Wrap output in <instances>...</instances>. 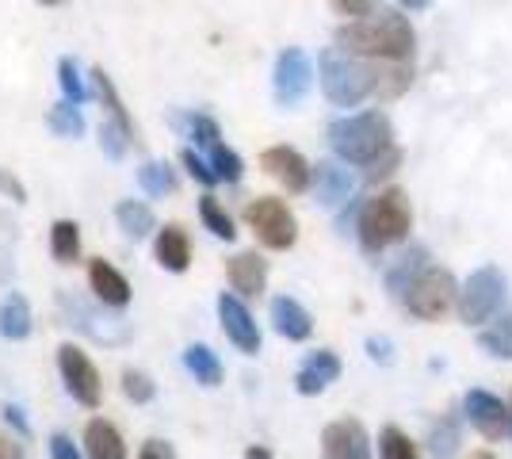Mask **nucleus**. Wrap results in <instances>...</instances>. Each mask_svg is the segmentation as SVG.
Wrapping results in <instances>:
<instances>
[{
  "mask_svg": "<svg viewBox=\"0 0 512 459\" xmlns=\"http://www.w3.org/2000/svg\"><path fill=\"white\" fill-rule=\"evenodd\" d=\"M50 456L54 459H81V452L73 448V440L65 437V433H54V437H50Z\"/></svg>",
  "mask_w": 512,
  "mask_h": 459,
  "instance_id": "nucleus-42",
  "label": "nucleus"
},
{
  "mask_svg": "<svg viewBox=\"0 0 512 459\" xmlns=\"http://www.w3.org/2000/svg\"><path fill=\"white\" fill-rule=\"evenodd\" d=\"M226 276L237 295L256 299V295H264V284H268V261L260 253H237L226 261Z\"/></svg>",
  "mask_w": 512,
  "mask_h": 459,
  "instance_id": "nucleus-15",
  "label": "nucleus"
},
{
  "mask_svg": "<svg viewBox=\"0 0 512 459\" xmlns=\"http://www.w3.org/2000/svg\"><path fill=\"white\" fill-rule=\"evenodd\" d=\"M314 85V66L306 58V50L299 46H287L276 58V69H272V92H276L279 108H295L306 100V92Z\"/></svg>",
  "mask_w": 512,
  "mask_h": 459,
  "instance_id": "nucleus-8",
  "label": "nucleus"
},
{
  "mask_svg": "<svg viewBox=\"0 0 512 459\" xmlns=\"http://www.w3.org/2000/svg\"><path fill=\"white\" fill-rule=\"evenodd\" d=\"M4 421H8V425L20 433V437H31V425H27V417H23L20 406H12V402H8V406H4Z\"/></svg>",
  "mask_w": 512,
  "mask_h": 459,
  "instance_id": "nucleus-45",
  "label": "nucleus"
},
{
  "mask_svg": "<svg viewBox=\"0 0 512 459\" xmlns=\"http://www.w3.org/2000/svg\"><path fill=\"white\" fill-rule=\"evenodd\" d=\"M0 459H23V448L16 444V440L0 437Z\"/></svg>",
  "mask_w": 512,
  "mask_h": 459,
  "instance_id": "nucleus-47",
  "label": "nucleus"
},
{
  "mask_svg": "<svg viewBox=\"0 0 512 459\" xmlns=\"http://www.w3.org/2000/svg\"><path fill=\"white\" fill-rule=\"evenodd\" d=\"M46 123H50V131L62 134V138H81L85 134V115H81L77 104H69V100L54 104L50 115H46Z\"/></svg>",
  "mask_w": 512,
  "mask_h": 459,
  "instance_id": "nucleus-30",
  "label": "nucleus"
},
{
  "mask_svg": "<svg viewBox=\"0 0 512 459\" xmlns=\"http://www.w3.org/2000/svg\"><path fill=\"white\" fill-rule=\"evenodd\" d=\"M58 85H62L69 104H77V108H81V104L88 100L85 77L77 73V62H73V58H62V62H58Z\"/></svg>",
  "mask_w": 512,
  "mask_h": 459,
  "instance_id": "nucleus-34",
  "label": "nucleus"
},
{
  "mask_svg": "<svg viewBox=\"0 0 512 459\" xmlns=\"http://www.w3.org/2000/svg\"><path fill=\"white\" fill-rule=\"evenodd\" d=\"M245 459H276V456H272V452H268V448H260V444H253V448H249V452H245Z\"/></svg>",
  "mask_w": 512,
  "mask_h": 459,
  "instance_id": "nucleus-49",
  "label": "nucleus"
},
{
  "mask_svg": "<svg viewBox=\"0 0 512 459\" xmlns=\"http://www.w3.org/2000/svg\"><path fill=\"white\" fill-rule=\"evenodd\" d=\"M501 299H505V276H501V268L486 264L459 287V303L455 306H459V318L467 326H478V322H490Z\"/></svg>",
  "mask_w": 512,
  "mask_h": 459,
  "instance_id": "nucleus-7",
  "label": "nucleus"
},
{
  "mask_svg": "<svg viewBox=\"0 0 512 459\" xmlns=\"http://www.w3.org/2000/svg\"><path fill=\"white\" fill-rule=\"evenodd\" d=\"M31 333V306L20 291H12L4 303H0V337L8 341H23Z\"/></svg>",
  "mask_w": 512,
  "mask_h": 459,
  "instance_id": "nucleus-22",
  "label": "nucleus"
},
{
  "mask_svg": "<svg viewBox=\"0 0 512 459\" xmlns=\"http://www.w3.org/2000/svg\"><path fill=\"white\" fill-rule=\"evenodd\" d=\"M130 146H134V138H130L119 123H111V119H107L104 127H100V150H104L111 161H123Z\"/></svg>",
  "mask_w": 512,
  "mask_h": 459,
  "instance_id": "nucleus-37",
  "label": "nucleus"
},
{
  "mask_svg": "<svg viewBox=\"0 0 512 459\" xmlns=\"http://www.w3.org/2000/svg\"><path fill=\"white\" fill-rule=\"evenodd\" d=\"M218 318H222L226 337H230L245 356H256V352H260V329H256L249 306L241 303L237 295H222V299H218Z\"/></svg>",
  "mask_w": 512,
  "mask_h": 459,
  "instance_id": "nucleus-13",
  "label": "nucleus"
},
{
  "mask_svg": "<svg viewBox=\"0 0 512 459\" xmlns=\"http://www.w3.org/2000/svg\"><path fill=\"white\" fill-rule=\"evenodd\" d=\"M138 459H172V448L169 444H161V440H150V444L138 452Z\"/></svg>",
  "mask_w": 512,
  "mask_h": 459,
  "instance_id": "nucleus-46",
  "label": "nucleus"
},
{
  "mask_svg": "<svg viewBox=\"0 0 512 459\" xmlns=\"http://www.w3.org/2000/svg\"><path fill=\"white\" fill-rule=\"evenodd\" d=\"M211 165H214V173H218V180H226V184H237L241 173H245V161H241L230 146H222V142L211 146Z\"/></svg>",
  "mask_w": 512,
  "mask_h": 459,
  "instance_id": "nucleus-35",
  "label": "nucleus"
},
{
  "mask_svg": "<svg viewBox=\"0 0 512 459\" xmlns=\"http://www.w3.org/2000/svg\"><path fill=\"white\" fill-rule=\"evenodd\" d=\"M260 169L268 176H276L279 184L287 188V192H306L310 188V180H314V165L302 157L299 150H291V146H272V150L260 153Z\"/></svg>",
  "mask_w": 512,
  "mask_h": 459,
  "instance_id": "nucleus-11",
  "label": "nucleus"
},
{
  "mask_svg": "<svg viewBox=\"0 0 512 459\" xmlns=\"http://www.w3.org/2000/svg\"><path fill=\"white\" fill-rule=\"evenodd\" d=\"M329 4H333V12L344 16V20H363V16L375 12V0H329Z\"/></svg>",
  "mask_w": 512,
  "mask_h": 459,
  "instance_id": "nucleus-40",
  "label": "nucleus"
},
{
  "mask_svg": "<svg viewBox=\"0 0 512 459\" xmlns=\"http://www.w3.org/2000/svg\"><path fill=\"white\" fill-rule=\"evenodd\" d=\"M153 257L161 268H169V272H188V264H192V241L184 234V226H176L169 222L157 241H153Z\"/></svg>",
  "mask_w": 512,
  "mask_h": 459,
  "instance_id": "nucleus-19",
  "label": "nucleus"
},
{
  "mask_svg": "<svg viewBox=\"0 0 512 459\" xmlns=\"http://www.w3.org/2000/svg\"><path fill=\"white\" fill-rule=\"evenodd\" d=\"M184 368L195 375V383H203V387H218L222 383V360L214 356L207 345H192V349L184 352Z\"/></svg>",
  "mask_w": 512,
  "mask_h": 459,
  "instance_id": "nucleus-25",
  "label": "nucleus"
},
{
  "mask_svg": "<svg viewBox=\"0 0 512 459\" xmlns=\"http://www.w3.org/2000/svg\"><path fill=\"white\" fill-rule=\"evenodd\" d=\"M467 459H497L493 452H474V456H467Z\"/></svg>",
  "mask_w": 512,
  "mask_h": 459,
  "instance_id": "nucleus-50",
  "label": "nucleus"
},
{
  "mask_svg": "<svg viewBox=\"0 0 512 459\" xmlns=\"http://www.w3.org/2000/svg\"><path fill=\"white\" fill-rule=\"evenodd\" d=\"M272 326H276V333L287 337V341H310L314 318H310V310H306L299 299L279 295V299H272Z\"/></svg>",
  "mask_w": 512,
  "mask_h": 459,
  "instance_id": "nucleus-18",
  "label": "nucleus"
},
{
  "mask_svg": "<svg viewBox=\"0 0 512 459\" xmlns=\"http://www.w3.org/2000/svg\"><path fill=\"white\" fill-rule=\"evenodd\" d=\"M413 81V69L409 62H379V88H375V96H383V100H394V96H402Z\"/></svg>",
  "mask_w": 512,
  "mask_h": 459,
  "instance_id": "nucleus-29",
  "label": "nucleus"
},
{
  "mask_svg": "<svg viewBox=\"0 0 512 459\" xmlns=\"http://www.w3.org/2000/svg\"><path fill=\"white\" fill-rule=\"evenodd\" d=\"M199 219H203V226L211 230L214 238H222V241H234L237 238L234 219L226 215V207H222V203H218L214 196H203V199H199Z\"/></svg>",
  "mask_w": 512,
  "mask_h": 459,
  "instance_id": "nucleus-31",
  "label": "nucleus"
},
{
  "mask_svg": "<svg viewBox=\"0 0 512 459\" xmlns=\"http://www.w3.org/2000/svg\"><path fill=\"white\" fill-rule=\"evenodd\" d=\"M50 253L58 264H73L81 257V226L73 219H58L50 226Z\"/></svg>",
  "mask_w": 512,
  "mask_h": 459,
  "instance_id": "nucleus-24",
  "label": "nucleus"
},
{
  "mask_svg": "<svg viewBox=\"0 0 512 459\" xmlns=\"http://www.w3.org/2000/svg\"><path fill=\"white\" fill-rule=\"evenodd\" d=\"M88 284L96 291V299L104 306H115V310H123L130 303V284L127 276L115 268V264H107L104 257H96V261H88Z\"/></svg>",
  "mask_w": 512,
  "mask_h": 459,
  "instance_id": "nucleus-17",
  "label": "nucleus"
},
{
  "mask_svg": "<svg viewBox=\"0 0 512 459\" xmlns=\"http://www.w3.org/2000/svg\"><path fill=\"white\" fill-rule=\"evenodd\" d=\"M39 4H46V8H58V4H62V0H39Z\"/></svg>",
  "mask_w": 512,
  "mask_h": 459,
  "instance_id": "nucleus-51",
  "label": "nucleus"
},
{
  "mask_svg": "<svg viewBox=\"0 0 512 459\" xmlns=\"http://www.w3.org/2000/svg\"><path fill=\"white\" fill-rule=\"evenodd\" d=\"M115 219H119V230H123L127 238H146V234L157 230V219H153V211L142 199H123V203L115 207Z\"/></svg>",
  "mask_w": 512,
  "mask_h": 459,
  "instance_id": "nucleus-23",
  "label": "nucleus"
},
{
  "mask_svg": "<svg viewBox=\"0 0 512 459\" xmlns=\"http://www.w3.org/2000/svg\"><path fill=\"white\" fill-rule=\"evenodd\" d=\"M0 192L12 199V203H20V207L27 203V188H23L20 180L8 173V169H0Z\"/></svg>",
  "mask_w": 512,
  "mask_h": 459,
  "instance_id": "nucleus-41",
  "label": "nucleus"
},
{
  "mask_svg": "<svg viewBox=\"0 0 512 459\" xmlns=\"http://www.w3.org/2000/svg\"><path fill=\"white\" fill-rule=\"evenodd\" d=\"M463 410H467L470 425L482 433L486 440H505L512 433V410L490 391H467L463 398Z\"/></svg>",
  "mask_w": 512,
  "mask_h": 459,
  "instance_id": "nucleus-10",
  "label": "nucleus"
},
{
  "mask_svg": "<svg viewBox=\"0 0 512 459\" xmlns=\"http://www.w3.org/2000/svg\"><path fill=\"white\" fill-rule=\"evenodd\" d=\"M310 188H314V196H318L321 207H341L344 199L352 196L356 180H352V173L341 169L337 161H318V165H314V180H310Z\"/></svg>",
  "mask_w": 512,
  "mask_h": 459,
  "instance_id": "nucleus-16",
  "label": "nucleus"
},
{
  "mask_svg": "<svg viewBox=\"0 0 512 459\" xmlns=\"http://www.w3.org/2000/svg\"><path fill=\"white\" fill-rule=\"evenodd\" d=\"M402 303H406V310L413 318H421V322H440L451 306L459 303V284H455V276H451L448 268L425 264V268L417 272V280L402 291Z\"/></svg>",
  "mask_w": 512,
  "mask_h": 459,
  "instance_id": "nucleus-5",
  "label": "nucleus"
},
{
  "mask_svg": "<svg viewBox=\"0 0 512 459\" xmlns=\"http://www.w3.org/2000/svg\"><path fill=\"white\" fill-rule=\"evenodd\" d=\"M329 146L348 165L371 169L379 157L394 150V127H390V119H386L383 111L344 115L337 123H329Z\"/></svg>",
  "mask_w": 512,
  "mask_h": 459,
  "instance_id": "nucleus-2",
  "label": "nucleus"
},
{
  "mask_svg": "<svg viewBox=\"0 0 512 459\" xmlns=\"http://www.w3.org/2000/svg\"><path fill=\"white\" fill-rule=\"evenodd\" d=\"M432 459H451L459 452V421L455 417H440L436 425H432Z\"/></svg>",
  "mask_w": 512,
  "mask_h": 459,
  "instance_id": "nucleus-33",
  "label": "nucleus"
},
{
  "mask_svg": "<svg viewBox=\"0 0 512 459\" xmlns=\"http://www.w3.org/2000/svg\"><path fill=\"white\" fill-rule=\"evenodd\" d=\"M398 161H402V153H398V150H390V153H386V157H379V161L371 165V173H367V176H371V180H383L386 173H394V165H398Z\"/></svg>",
  "mask_w": 512,
  "mask_h": 459,
  "instance_id": "nucleus-44",
  "label": "nucleus"
},
{
  "mask_svg": "<svg viewBox=\"0 0 512 459\" xmlns=\"http://www.w3.org/2000/svg\"><path fill=\"white\" fill-rule=\"evenodd\" d=\"M138 184L146 196H169L176 192V173L169 169V161H146L138 169Z\"/></svg>",
  "mask_w": 512,
  "mask_h": 459,
  "instance_id": "nucleus-27",
  "label": "nucleus"
},
{
  "mask_svg": "<svg viewBox=\"0 0 512 459\" xmlns=\"http://www.w3.org/2000/svg\"><path fill=\"white\" fill-rule=\"evenodd\" d=\"M180 161H184V169H188V173H192L195 180L203 184V188H214V184H218V173H214V165H211V161H203V157H199L195 150H184V153H180Z\"/></svg>",
  "mask_w": 512,
  "mask_h": 459,
  "instance_id": "nucleus-39",
  "label": "nucleus"
},
{
  "mask_svg": "<svg viewBox=\"0 0 512 459\" xmlns=\"http://www.w3.org/2000/svg\"><path fill=\"white\" fill-rule=\"evenodd\" d=\"M425 264H428V249H409L406 257H402V261H398L394 268H390V272H386V287H390V291L402 299V291H406V287L417 280V272H421Z\"/></svg>",
  "mask_w": 512,
  "mask_h": 459,
  "instance_id": "nucleus-26",
  "label": "nucleus"
},
{
  "mask_svg": "<svg viewBox=\"0 0 512 459\" xmlns=\"http://www.w3.org/2000/svg\"><path fill=\"white\" fill-rule=\"evenodd\" d=\"M337 379H341V360H337V352L318 349L306 356V364H302L299 375H295V391L306 394V398H314V394H321L329 383H337Z\"/></svg>",
  "mask_w": 512,
  "mask_h": 459,
  "instance_id": "nucleus-14",
  "label": "nucleus"
},
{
  "mask_svg": "<svg viewBox=\"0 0 512 459\" xmlns=\"http://www.w3.org/2000/svg\"><path fill=\"white\" fill-rule=\"evenodd\" d=\"M379 456L383 459H421L417 452V444L409 433H402L398 425H386L383 433H379Z\"/></svg>",
  "mask_w": 512,
  "mask_h": 459,
  "instance_id": "nucleus-32",
  "label": "nucleus"
},
{
  "mask_svg": "<svg viewBox=\"0 0 512 459\" xmlns=\"http://www.w3.org/2000/svg\"><path fill=\"white\" fill-rule=\"evenodd\" d=\"M92 85H96V96H100V108L107 111V119H111V123H119L130 138H138V127H134V119H130L127 104H123L119 88H115V81L107 77L104 69H92Z\"/></svg>",
  "mask_w": 512,
  "mask_h": 459,
  "instance_id": "nucleus-21",
  "label": "nucleus"
},
{
  "mask_svg": "<svg viewBox=\"0 0 512 459\" xmlns=\"http://www.w3.org/2000/svg\"><path fill=\"white\" fill-rule=\"evenodd\" d=\"M478 341H482V349L490 352V356H497V360H512V314L490 322V326L478 333Z\"/></svg>",
  "mask_w": 512,
  "mask_h": 459,
  "instance_id": "nucleus-28",
  "label": "nucleus"
},
{
  "mask_svg": "<svg viewBox=\"0 0 512 459\" xmlns=\"http://www.w3.org/2000/svg\"><path fill=\"white\" fill-rule=\"evenodd\" d=\"M337 46L371 62H409L417 54V31L398 8H375L371 16L337 27Z\"/></svg>",
  "mask_w": 512,
  "mask_h": 459,
  "instance_id": "nucleus-1",
  "label": "nucleus"
},
{
  "mask_svg": "<svg viewBox=\"0 0 512 459\" xmlns=\"http://www.w3.org/2000/svg\"><path fill=\"white\" fill-rule=\"evenodd\" d=\"M58 368H62V379L69 394L88 406V410H96L100 406V398H104V383H100V372H96V364L88 360L85 349H77V345H62L58 349Z\"/></svg>",
  "mask_w": 512,
  "mask_h": 459,
  "instance_id": "nucleus-9",
  "label": "nucleus"
},
{
  "mask_svg": "<svg viewBox=\"0 0 512 459\" xmlns=\"http://www.w3.org/2000/svg\"><path fill=\"white\" fill-rule=\"evenodd\" d=\"M245 222H249V230H253L260 245H268V249H291L295 241H299V222L291 215V207L276 196H260L253 199L249 207H245Z\"/></svg>",
  "mask_w": 512,
  "mask_h": 459,
  "instance_id": "nucleus-6",
  "label": "nucleus"
},
{
  "mask_svg": "<svg viewBox=\"0 0 512 459\" xmlns=\"http://www.w3.org/2000/svg\"><path fill=\"white\" fill-rule=\"evenodd\" d=\"M176 123L188 131V138H195V146H207V150L222 138V134H218V123H214L211 115H184V119H176Z\"/></svg>",
  "mask_w": 512,
  "mask_h": 459,
  "instance_id": "nucleus-36",
  "label": "nucleus"
},
{
  "mask_svg": "<svg viewBox=\"0 0 512 459\" xmlns=\"http://www.w3.org/2000/svg\"><path fill=\"white\" fill-rule=\"evenodd\" d=\"M321 456L325 459H371V437L356 417H344L325 425L321 433Z\"/></svg>",
  "mask_w": 512,
  "mask_h": 459,
  "instance_id": "nucleus-12",
  "label": "nucleus"
},
{
  "mask_svg": "<svg viewBox=\"0 0 512 459\" xmlns=\"http://www.w3.org/2000/svg\"><path fill=\"white\" fill-rule=\"evenodd\" d=\"M318 66H321V92L337 108H356L367 96H375V88H379V66L371 58L348 54L341 46L321 50Z\"/></svg>",
  "mask_w": 512,
  "mask_h": 459,
  "instance_id": "nucleus-3",
  "label": "nucleus"
},
{
  "mask_svg": "<svg viewBox=\"0 0 512 459\" xmlns=\"http://www.w3.org/2000/svg\"><path fill=\"white\" fill-rule=\"evenodd\" d=\"M413 226V207L402 188H383L379 196H371L360 211V241L367 253H383L390 245L409 238Z\"/></svg>",
  "mask_w": 512,
  "mask_h": 459,
  "instance_id": "nucleus-4",
  "label": "nucleus"
},
{
  "mask_svg": "<svg viewBox=\"0 0 512 459\" xmlns=\"http://www.w3.org/2000/svg\"><path fill=\"white\" fill-rule=\"evenodd\" d=\"M367 352H371L375 364H390L394 360V349H390V341H383V337H367Z\"/></svg>",
  "mask_w": 512,
  "mask_h": 459,
  "instance_id": "nucleus-43",
  "label": "nucleus"
},
{
  "mask_svg": "<svg viewBox=\"0 0 512 459\" xmlns=\"http://www.w3.org/2000/svg\"><path fill=\"white\" fill-rule=\"evenodd\" d=\"M398 4H402L406 12H425V8L432 4V0H398Z\"/></svg>",
  "mask_w": 512,
  "mask_h": 459,
  "instance_id": "nucleus-48",
  "label": "nucleus"
},
{
  "mask_svg": "<svg viewBox=\"0 0 512 459\" xmlns=\"http://www.w3.org/2000/svg\"><path fill=\"white\" fill-rule=\"evenodd\" d=\"M123 394H127L130 402L146 406V402H153L157 387H153V379L146 372H134V368H127V372H123Z\"/></svg>",
  "mask_w": 512,
  "mask_h": 459,
  "instance_id": "nucleus-38",
  "label": "nucleus"
},
{
  "mask_svg": "<svg viewBox=\"0 0 512 459\" xmlns=\"http://www.w3.org/2000/svg\"><path fill=\"white\" fill-rule=\"evenodd\" d=\"M85 456L88 459H127V444H123V433L104 421V417H96V421H88L85 429Z\"/></svg>",
  "mask_w": 512,
  "mask_h": 459,
  "instance_id": "nucleus-20",
  "label": "nucleus"
}]
</instances>
